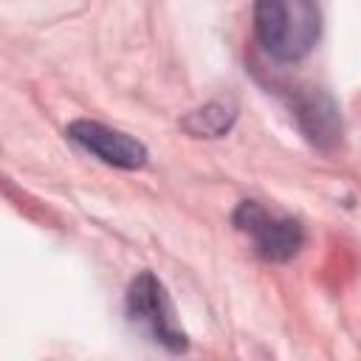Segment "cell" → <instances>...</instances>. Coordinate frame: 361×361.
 Wrapping results in <instances>:
<instances>
[{
  "instance_id": "cell-1",
  "label": "cell",
  "mask_w": 361,
  "mask_h": 361,
  "mask_svg": "<svg viewBox=\"0 0 361 361\" xmlns=\"http://www.w3.org/2000/svg\"><path fill=\"white\" fill-rule=\"evenodd\" d=\"M254 31L274 59L296 62L313 51L322 34V11L316 0H257Z\"/></svg>"
},
{
  "instance_id": "cell-2",
  "label": "cell",
  "mask_w": 361,
  "mask_h": 361,
  "mask_svg": "<svg viewBox=\"0 0 361 361\" xmlns=\"http://www.w3.org/2000/svg\"><path fill=\"white\" fill-rule=\"evenodd\" d=\"M127 313L161 347H166L172 353L186 350V333L175 322L172 302H169L164 285L158 282V276H152L149 271H144L133 279V285L127 290Z\"/></svg>"
},
{
  "instance_id": "cell-3",
  "label": "cell",
  "mask_w": 361,
  "mask_h": 361,
  "mask_svg": "<svg viewBox=\"0 0 361 361\" xmlns=\"http://www.w3.org/2000/svg\"><path fill=\"white\" fill-rule=\"evenodd\" d=\"M234 226L254 240V248L259 257L274 259V262L290 259L305 243V231L296 220L276 217L268 209H262L257 200H243L237 206Z\"/></svg>"
},
{
  "instance_id": "cell-4",
  "label": "cell",
  "mask_w": 361,
  "mask_h": 361,
  "mask_svg": "<svg viewBox=\"0 0 361 361\" xmlns=\"http://www.w3.org/2000/svg\"><path fill=\"white\" fill-rule=\"evenodd\" d=\"M68 138L73 144H79L82 149H87L90 155H96L99 161L118 166V169H141L147 164V149L141 141H135L133 135L113 130L107 124L90 121V118H79L68 127Z\"/></svg>"
},
{
  "instance_id": "cell-5",
  "label": "cell",
  "mask_w": 361,
  "mask_h": 361,
  "mask_svg": "<svg viewBox=\"0 0 361 361\" xmlns=\"http://www.w3.org/2000/svg\"><path fill=\"white\" fill-rule=\"evenodd\" d=\"M299 121L307 133L310 141H319L322 138H336L338 135V116H336V107L330 99L324 96H313L307 104L299 107Z\"/></svg>"
},
{
  "instance_id": "cell-6",
  "label": "cell",
  "mask_w": 361,
  "mask_h": 361,
  "mask_svg": "<svg viewBox=\"0 0 361 361\" xmlns=\"http://www.w3.org/2000/svg\"><path fill=\"white\" fill-rule=\"evenodd\" d=\"M231 121H234V107L226 102H212V104L195 110L192 116H186L183 130L197 138H217L231 127Z\"/></svg>"
}]
</instances>
